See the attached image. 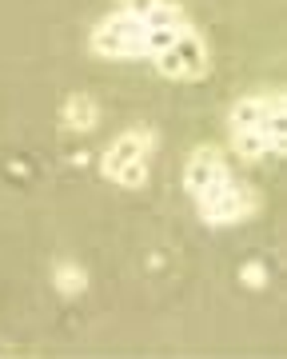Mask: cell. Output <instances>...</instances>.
<instances>
[{"mask_svg": "<svg viewBox=\"0 0 287 359\" xmlns=\"http://www.w3.org/2000/svg\"><path fill=\"white\" fill-rule=\"evenodd\" d=\"M112 184H120V188H132V192H136V188H144V184H148V160H136V164L120 168Z\"/></svg>", "mask_w": 287, "mask_h": 359, "instance_id": "obj_11", "label": "cell"}, {"mask_svg": "<svg viewBox=\"0 0 287 359\" xmlns=\"http://www.w3.org/2000/svg\"><path fill=\"white\" fill-rule=\"evenodd\" d=\"M232 152L239 160H263L272 148H267L263 128H232Z\"/></svg>", "mask_w": 287, "mask_h": 359, "instance_id": "obj_8", "label": "cell"}, {"mask_svg": "<svg viewBox=\"0 0 287 359\" xmlns=\"http://www.w3.org/2000/svg\"><path fill=\"white\" fill-rule=\"evenodd\" d=\"M156 72L164 80H176V84H196V80H204L211 72V52L204 44V36H200L196 28H188L172 48H164L156 56Z\"/></svg>", "mask_w": 287, "mask_h": 359, "instance_id": "obj_2", "label": "cell"}, {"mask_svg": "<svg viewBox=\"0 0 287 359\" xmlns=\"http://www.w3.org/2000/svg\"><path fill=\"white\" fill-rule=\"evenodd\" d=\"M156 144H160L156 132H148V128H132V132H124V136H116V140L104 148V156H100V176L116 180L120 168L136 164V160H148V152H152Z\"/></svg>", "mask_w": 287, "mask_h": 359, "instance_id": "obj_3", "label": "cell"}, {"mask_svg": "<svg viewBox=\"0 0 287 359\" xmlns=\"http://www.w3.org/2000/svg\"><path fill=\"white\" fill-rule=\"evenodd\" d=\"M144 25H148V28H192V25H188V13H183L176 0H164V4H156L152 13L144 16Z\"/></svg>", "mask_w": 287, "mask_h": 359, "instance_id": "obj_10", "label": "cell"}, {"mask_svg": "<svg viewBox=\"0 0 287 359\" xmlns=\"http://www.w3.org/2000/svg\"><path fill=\"white\" fill-rule=\"evenodd\" d=\"M223 180H232V172H227V164H223L220 148L200 144L196 152L188 156V168H183V192H188V196H200L204 188H211V184H223Z\"/></svg>", "mask_w": 287, "mask_h": 359, "instance_id": "obj_4", "label": "cell"}, {"mask_svg": "<svg viewBox=\"0 0 287 359\" xmlns=\"http://www.w3.org/2000/svg\"><path fill=\"white\" fill-rule=\"evenodd\" d=\"M239 283H244V287H251V292L267 287V268H263L260 259H248V264L239 268Z\"/></svg>", "mask_w": 287, "mask_h": 359, "instance_id": "obj_12", "label": "cell"}, {"mask_svg": "<svg viewBox=\"0 0 287 359\" xmlns=\"http://www.w3.org/2000/svg\"><path fill=\"white\" fill-rule=\"evenodd\" d=\"M144 32L148 25L128 13H112L92 28L88 48L104 60H144Z\"/></svg>", "mask_w": 287, "mask_h": 359, "instance_id": "obj_1", "label": "cell"}, {"mask_svg": "<svg viewBox=\"0 0 287 359\" xmlns=\"http://www.w3.org/2000/svg\"><path fill=\"white\" fill-rule=\"evenodd\" d=\"M52 283L60 295H84L88 292V271L80 268L76 259H64V264L52 268Z\"/></svg>", "mask_w": 287, "mask_h": 359, "instance_id": "obj_9", "label": "cell"}, {"mask_svg": "<svg viewBox=\"0 0 287 359\" xmlns=\"http://www.w3.org/2000/svg\"><path fill=\"white\" fill-rule=\"evenodd\" d=\"M60 124L68 132H92L100 124V104L92 96H84V92H72L64 100V108H60Z\"/></svg>", "mask_w": 287, "mask_h": 359, "instance_id": "obj_7", "label": "cell"}, {"mask_svg": "<svg viewBox=\"0 0 287 359\" xmlns=\"http://www.w3.org/2000/svg\"><path fill=\"white\" fill-rule=\"evenodd\" d=\"M287 112L284 96L275 92H260V96H239V100L227 108V128H260L267 116Z\"/></svg>", "mask_w": 287, "mask_h": 359, "instance_id": "obj_6", "label": "cell"}, {"mask_svg": "<svg viewBox=\"0 0 287 359\" xmlns=\"http://www.w3.org/2000/svg\"><path fill=\"white\" fill-rule=\"evenodd\" d=\"M192 200H196L200 219L211 224V228H223V224H235V219H239V184H232V180L211 184V188H204V192L192 196Z\"/></svg>", "mask_w": 287, "mask_h": 359, "instance_id": "obj_5", "label": "cell"}, {"mask_svg": "<svg viewBox=\"0 0 287 359\" xmlns=\"http://www.w3.org/2000/svg\"><path fill=\"white\" fill-rule=\"evenodd\" d=\"M156 4H164V0H120V13H128V16H136V20H144V16L156 8Z\"/></svg>", "mask_w": 287, "mask_h": 359, "instance_id": "obj_13", "label": "cell"}]
</instances>
